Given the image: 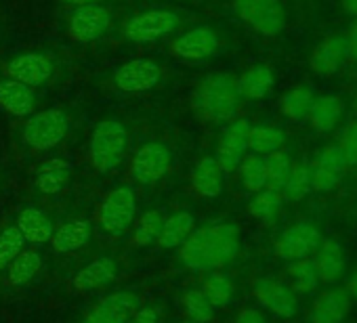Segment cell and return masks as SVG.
Segmentation results:
<instances>
[{"instance_id":"1","label":"cell","mask_w":357,"mask_h":323,"mask_svg":"<svg viewBox=\"0 0 357 323\" xmlns=\"http://www.w3.org/2000/svg\"><path fill=\"white\" fill-rule=\"evenodd\" d=\"M240 252V229L231 223H215L194 229L178 246V258L196 273L221 271Z\"/></svg>"},{"instance_id":"2","label":"cell","mask_w":357,"mask_h":323,"mask_svg":"<svg viewBox=\"0 0 357 323\" xmlns=\"http://www.w3.org/2000/svg\"><path fill=\"white\" fill-rule=\"evenodd\" d=\"M240 90H238V78L227 72H217L206 76L198 88L194 90V111L215 124L231 122L240 109Z\"/></svg>"},{"instance_id":"3","label":"cell","mask_w":357,"mask_h":323,"mask_svg":"<svg viewBox=\"0 0 357 323\" xmlns=\"http://www.w3.org/2000/svg\"><path fill=\"white\" fill-rule=\"evenodd\" d=\"M128 145V134L122 122L118 120H103L95 126L89 143L91 164L97 173L107 175L114 173L124 159Z\"/></svg>"},{"instance_id":"4","label":"cell","mask_w":357,"mask_h":323,"mask_svg":"<svg viewBox=\"0 0 357 323\" xmlns=\"http://www.w3.org/2000/svg\"><path fill=\"white\" fill-rule=\"evenodd\" d=\"M70 132V118L66 111L51 107L38 113H32L24 124V143L36 151H49L57 147Z\"/></svg>"},{"instance_id":"5","label":"cell","mask_w":357,"mask_h":323,"mask_svg":"<svg viewBox=\"0 0 357 323\" xmlns=\"http://www.w3.org/2000/svg\"><path fill=\"white\" fill-rule=\"evenodd\" d=\"M236 15L257 34L273 38L286 28V11L280 0H234Z\"/></svg>"},{"instance_id":"6","label":"cell","mask_w":357,"mask_h":323,"mask_svg":"<svg viewBox=\"0 0 357 323\" xmlns=\"http://www.w3.org/2000/svg\"><path fill=\"white\" fill-rule=\"evenodd\" d=\"M321 239H324V235L315 223L298 221L280 233V237L273 244V252L278 258H282L286 262L305 260L315 254Z\"/></svg>"},{"instance_id":"7","label":"cell","mask_w":357,"mask_h":323,"mask_svg":"<svg viewBox=\"0 0 357 323\" xmlns=\"http://www.w3.org/2000/svg\"><path fill=\"white\" fill-rule=\"evenodd\" d=\"M255 300L263 310L278 319H292L298 313V298L294 290L273 275H265L255 281Z\"/></svg>"},{"instance_id":"8","label":"cell","mask_w":357,"mask_h":323,"mask_svg":"<svg viewBox=\"0 0 357 323\" xmlns=\"http://www.w3.org/2000/svg\"><path fill=\"white\" fill-rule=\"evenodd\" d=\"M172 166V153L162 143H145L130 162V177L139 185H155Z\"/></svg>"},{"instance_id":"9","label":"cell","mask_w":357,"mask_h":323,"mask_svg":"<svg viewBox=\"0 0 357 323\" xmlns=\"http://www.w3.org/2000/svg\"><path fill=\"white\" fill-rule=\"evenodd\" d=\"M137 216V196L130 187L114 189L101 204L99 223L109 235H122Z\"/></svg>"},{"instance_id":"10","label":"cell","mask_w":357,"mask_h":323,"mask_svg":"<svg viewBox=\"0 0 357 323\" xmlns=\"http://www.w3.org/2000/svg\"><path fill=\"white\" fill-rule=\"evenodd\" d=\"M309 171H311L313 191H317V194L334 191L340 185V181L344 177V171H347V162H344V155L338 149V145L321 147L315 153L313 162L309 164Z\"/></svg>"},{"instance_id":"11","label":"cell","mask_w":357,"mask_h":323,"mask_svg":"<svg viewBox=\"0 0 357 323\" xmlns=\"http://www.w3.org/2000/svg\"><path fill=\"white\" fill-rule=\"evenodd\" d=\"M178 15L174 11H147L141 15H135L124 26V36L130 42H153L166 34H170L178 26Z\"/></svg>"},{"instance_id":"12","label":"cell","mask_w":357,"mask_h":323,"mask_svg":"<svg viewBox=\"0 0 357 323\" xmlns=\"http://www.w3.org/2000/svg\"><path fill=\"white\" fill-rule=\"evenodd\" d=\"M250 120L240 118V120H231V124L225 128L221 143L217 147L215 159L219 162V166L223 173H234L238 171L240 162L244 159L246 151H248V136H250Z\"/></svg>"},{"instance_id":"13","label":"cell","mask_w":357,"mask_h":323,"mask_svg":"<svg viewBox=\"0 0 357 323\" xmlns=\"http://www.w3.org/2000/svg\"><path fill=\"white\" fill-rule=\"evenodd\" d=\"M162 68L153 59H132L114 72V84L122 93H147L158 86Z\"/></svg>"},{"instance_id":"14","label":"cell","mask_w":357,"mask_h":323,"mask_svg":"<svg viewBox=\"0 0 357 323\" xmlns=\"http://www.w3.org/2000/svg\"><path fill=\"white\" fill-rule=\"evenodd\" d=\"M109 24H112L109 11L99 3H91V5L78 7L70 15L68 32L76 42H93L105 34Z\"/></svg>"},{"instance_id":"15","label":"cell","mask_w":357,"mask_h":323,"mask_svg":"<svg viewBox=\"0 0 357 323\" xmlns=\"http://www.w3.org/2000/svg\"><path fill=\"white\" fill-rule=\"evenodd\" d=\"M349 59V45L347 36L342 34H332L326 36L311 53L309 57V68L315 76L319 78H330L334 76Z\"/></svg>"},{"instance_id":"16","label":"cell","mask_w":357,"mask_h":323,"mask_svg":"<svg viewBox=\"0 0 357 323\" xmlns=\"http://www.w3.org/2000/svg\"><path fill=\"white\" fill-rule=\"evenodd\" d=\"M172 51L183 61L200 63L204 59H211L219 51V36L211 28L200 26V28L185 32L183 36H178L172 42Z\"/></svg>"},{"instance_id":"17","label":"cell","mask_w":357,"mask_h":323,"mask_svg":"<svg viewBox=\"0 0 357 323\" xmlns=\"http://www.w3.org/2000/svg\"><path fill=\"white\" fill-rule=\"evenodd\" d=\"M311 260H313V265L317 269V275H319L321 283L334 285L338 279H342V275L347 271L349 254H347V250H344L340 239L324 237Z\"/></svg>"},{"instance_id":"18","label":"cell","mask_w":357,"mask_h":323,"mask_svg":"<svg viewBox=\"0 0 357 323\" xmlns=\"http://www.w3.org/2000/svg\"><path fill=\"white\" fill-rule=\"evenodd\" d=\"M351 313V298L344 287L330 285L309 308V323H347Z\"/></svg>"},{"instance_id":"19","label":"cell","mask_w":357,"mask_h":323,"mask_svg":"<svg viewBox=\"0 0 357 323\" xmlns=\"http://www.w3.org/2000/svg\"><path fill=\"white\" fill-rule=\"evenodd\" d=\"M139 296L130 292H114L105 296L82 323H128L139 308Z\"/></svg>"},{"instance_id":"20","label":"cell","mask_w":357,"mask_h":323,"mask_svg":"<svg viewBox=\"0 0 357 323\" xmlns=\"http://www.w3.org/2000/svg\"><path fill=\"white\" fill-rule=\"evenodd\" d=\"M53 61L43 55V53H24L17 55L9 65H7V74L11 80H17L22 84L28 86H43L51 80L53 76Z\"/></svg>"},{"instance_id":"21","label":"cell","mask_w":357,"mask_h":323,"mask_svg":"<svg viewBox=\"0 0 357 323\" xmlns=\"http://www.w3.org/2000/svg\"><path fill=\"white\" fill-rule=\"evenodd\" d=\"M344 116V103L334 93H315L307 120L317 134H330L338 128Z\"/></svg>"},{"instance_id":"22","label":"cell","mask_w":357,"mask_h":323,"mask_svg":"<svg viewBox=\"0 0 357 323\" xmlns=\"http://www.w3.org/2000/svg\"><path fill=\"white\" fill-rule=\"evenodd\" d=\"M34 105H36V95L32 86L22 84L11 78L0 82V107L7 109L11 116H17V118L32 116Z\"/></svg>"},{"instance_id":"23","label":"cell","mask_w":357,"mask_h":323,"mask_svg":"<svg viewBox=\"0 0 357 323\" xmlns=\"http://www.w3.org/2000/svg\"><path fill=\"white\" fill-rule=\"evenodd\" d=\"M275 86V74L269 65L259 63L252 65L250 70H246L240 78H238V90L242 99L248 101H261L265 99Z\"/></svg>"},{"instance_id":"24","label":"cell","mask_w":357,"mask_h":323,"mask_svg":"<svg viewBox=\"0 0 357 323\" xmlns=\"http://www.w3.org/2000/svg\"><path fill=\"white\" fill-rule=\"evenodd\" d=\"M72 175V164L61 157L45 159L36 171V189L45 196H57Z\"/></svg>"},{"instance_id":"25","label":"cell","mask_w":357,"mask_h":323,"mask_svg":"<svg viewBox=\"0 0 357 323\" xmlns=\"http://www.w3.org/2000/svg\"><path fill=\"white\" fill-rule=\"evenodd\" d=\"M223 171L215 157H202L192 171V185L204 198H219L223 194Z\"/></svg>"},{"instance_id":"26","label":"cell","mask_w":357,"mask_h":323,"mask_svg":"<svg viewBox=\"0 0 357 323\" xmlns=\"http://www.w3.org/2000/svg\"><path fill=\"white\" fill-rule=\"evenodd\" d=\"M20 233L24 235L26 242L30 244H47L53 237V223L51 219L36 206H26L20 216H17V225Z\"/></svg>"},{"instance_id":"27","label":"cell","mask_w":357,"mask_h":323,"mask_svg":"<svg viewBox=\"0 0 357 323\" xmlns=\"http://www.w3.org/2000/svg\"><path fill=\"white\" fill-rule=\"evenodd\" d=\"M91 235H93V227L89 221H70L53 233V237H51L53 250L57 254L76 252L89 244Z\"/></svg>"},{"instance_id":"28","label":"cell","mask_w":357,"mask_h":323,"mask_svg":"<svg viewBox=\"0 0 357 323\" xmlns=\"http://www.w3.org/2000/svg\"><path fill=\"white\" fill-rule=\"evenodd\" d=\"M114 277H116V262L109 256H103V258L89 262L84 269H80L74 275L72 283L76 290L89 292V290H97V287L107 285L109 281H114Z\"/></svg>"},{"instance_id":"29","label":"cell","mask_w":357,"mask_h":323,"mask_svg":"<svg viewBox=\"0 0 357 323\" xmlns=\"http://www.w3.org/2000/svg\"><path fill=\"white\" fill-rule=\"evenodd\" d=\"M313 97H315V90L309 84H296V86L288 88L282 95V101H280L282 116L286 120H290V122H303V120H307L309 109H311V103H313Z\"/></svg>"},{"instance_id":"30","label":"cell","mask_w":357,"mask_h":323,"mask_svg":"<svg viewBox=\"0 0 357 323\" xmlns=\"http://www.w3.org/2000/svg\"><path fill=\"white\" fill-rule=\"evenodd\" d=\"M194 216L190 212H176L172 216H168L164 223H162V229H160V235H158V244L162 248H176L181 246L188 235L194 231Z\"/></svg>"},{"instance_id":"31","label":"cell","mask_w":357,"mask_h":323,"mask_svg":"<svg viewBox=\"0 0 357 323\" xmlns=\"http://www.w3.org/2000/svg\"><path fill=\"white\" fill-rule=\"evenodd\" d=\"M286 145V132L273 124H257L250 128L248 136V149L259 155H269L273 151H280Z\"/></svg>"},{"instance_id":"32","label":"cell","mask_w":357,"mask_h":323,"mask_svg":"<svg viewBox=\"0 0 357 323\" xmlns=\"http://www.w3.org/2000/svg\"><path fill=\"white\" fill-rule=\"evenodd\" d=\"M288 275H290V287L294 290V294L311 296L319 290L321 279L311 258L288 262Z\"/></svg>"},{"instance_id":"33","label":"cell","mask_w":357,"mask_h":323,"mask_svg":"<svg viewBox=\"0 0 357 323\" xmlns=\"http://www.w3.org/2000/svg\"><path fill=\"white\" fill-rule=\"evenodd\" d=\"M240 179H242V185L257 194V191H263L267 187V166H265V155H259V153H250V155H244V159L240 162Z\"/></svg>"},{"instance_id":"34","label":"cell","mask_w":357,"mask_h":323,"mask_svg":"<svg viewBox=\"0 0 357 323\" xmlns=\"http://www.w3.org/2000/svg\"><path fill=\"white\" fill-rule=\"evenodd\" d=\"M282 196L278 191H271V189H263V191H257L255 198L250 200L248 204V212L252 219L265 223V225H271L278 221L280 212H282Z\"/></svg>"},{"instance_id":"35","label":"cell","mask_w":357,"mask_h":323,"mask_svg":"<svg viewBox=\"0 0 357 323\" xmlns=\"http://www.w3.org/2000/svg\"><path fill=\"white\" fill-rule=\"evenodd\" d=\"M265 166H267V187L265 189L282 194V189L288 181V175L292 171L290 155L284 149L273 151V153L265 155Z\"/></svg>"},{"instance_id":"36","label":"cell","mask_w":357,"mask_h":323,"mask_svg":"<svg viewBox=\"0 0 357 323\" xmlns=\"http://www.w3.org/2000/svg\"><path fill=\"white\" fill-rule=\"evenodd\" d=\"M202 292L206 294V298L211 300V304L215 308H223L234 300V281L227 273L221 271H211Z\"/></svg>"},{"instance_id":"37","label":"cell","mask_w":357,"mask_h":323,"mask_svg":"<svg viewBox=\"0 0 357 323\" xmlns=\"http://www.w3.org/2000/svg\"><path fill=\"white\" fill-rule=\"evenodd\" d=\"M40 262H43V258H40L38 252H34V250H26L24 252L22 250L17 254V258L9 265V281L13 285H17V287L30 283L36 277V273L40 269Z\"/></svg>"},{"instance_id":"38","label":"cell","mask_w":357,"mask_h":323,"mask_svg":"<svg viewBox=\"0 0 357 323\" xmlns=\"http://www.w3.org/2000/svg\"><path fill=\"white\" fill-rule=\"evenodd\" d=\"M313 191V185H311V171H309V164H292V171L288 175V181L282 189L284 198L288 202H303L309 194Z\"/></svg>"},{"instance_id":"39","label":"cell","mask_w":357,"mask_h":323,"mask_svg":"<svg viewBox=\"0 0 357 323\" xmlns=\"http://www.w3.org/2000/svg\"><path fill=\"white\" fill-rule=\"evenodd\" d=\"M183 304H185L188 317L196 323H211L215 317V306L211 304V300L206 298L202 290H190L185 294Z\"/></svg>"},{"instance_id":"40","label":"cell","mask_w":357,"mask_h":323,"mask_svg":"<svg viewBox=\"0 0 357 323\" xmlns=\"http://www.w3.org/2000/svg\"><path fill=\"white\" fill-rule=\"evenodd\" d=\"M162 223H164V219L158 210H147L137 223V229L132 233V242L137 246H149V244L158 242Z\"/></svg>"},{"instance_id":"41","label":"cell","mask_w":357,"mask_h":323,"mask_svg":"<svg viewBox=\"0 0 357 323\" xmlns=\"http://www.w3.org/2000/svg\"><path fill=\"white\" fill-rule=\"evenodd\" d=\"M24 244L26 239L15 225L3 229V233H0V271L17 258V254L24 250Z\"/></svg>"},{"instance_id":"42","label":"cell","mask_w":357,"mask_h":323,"mask_svg":"<svg viewBox=\"0 0 357 323\" xmlns=\"http://www.w3.org/2000/svg\"><path fill=\"white\" fill-rule=\"evenodd\" d=\"M336 145L344 155L347 166H357V120H353L344 126L340 141Z\"/></svg>"},{"instance_id":"43","label":"cell","mask_w":357,"mask_h":323,"mask_svg":"<svg viewBox=\"0 0 357 323\" xmlns=\"http://www.w3.org/2000/svg\"><path fill=\"white\" fill-rule=\"evenodd\" d=\"M160 306L155 304H145V306H139L137 313L130 317L128 323H160Z\"/></svg>"},{"instance_id":"44","label":"cell","mask_w":357,"mask_h":323,"mask_svg":"<svg viewBox=\"0 0 357 323\" xmlns=\"http://www.w3.org/2000/svg\"><path fill=\"white\" fill-rule=\"evenodd\" d=\"M236 323H267V319H265V315H263L259 308L248 306V308H242V310L238 313Z\"/></svg>"},{"instance_id":"45","label":"cell","mask_w":357,"mask_h":323,"mask_svg":"<svg viewBox=\"0 0 357 323\" xmlns=\"http://www.w3.org/2000/svg\"><path fill=\"white\" fill-rule=\"evenodd\" d=\"M347 45H349V59H353L357 63V17L353 19V26L349 30Z\"/></svg>"},{"instance_id":"46","label":"cell","mask_w":357,"mask_h":323,"mask_svg":"<svg viewBox=\"0 0 357 323\" xmlns=\"http://www.w3.org/2000/svg\"><path fill=\"white\" fill-rule=\"evenodd\" d=\"M344 290H347V294H349V298H351V300H357V267L349 273Z\"/></svg>"},{"instance_id":"47","label":"cell","mask_w":357,"mask_h":323,"mask_svg":"<svg viewBox=\"0 0 357 323\" xmlns=\"http://www.w3.org/2000/svg\"><path fill=\"white\" fill-rule=\"evenodd\" d=\"M340 7H342V11H344V15H349V17H357V0H340Z\"/></svg>"},{"instance_id":"48","label":"cell","mask_w":357,"mask_h":323,"mask_svg":"<svg viewBox=\"0 0 357 323\" xmlns=\"http://www.w3.org/2000/svg\"><path fill=\"white\" fill-rule=\"evenodd\" d=\"M66 3H70V5H78V7H82V5H91V3H99V0H66Z\"/></svg>"},{"instance_id":"49","label":"cell","mask_w":357,"mask_h":323,"mask_svg":"<svg viewBox=\"0 0 357 323\" xmlns=\"http://www.w3.org/2000/svg\"><path fill=\"white\" fill-rule=\"evenodd\" d=\"M355 111H357V95H355Z\"/></svg>"},{"instance_id":"50","label":"cell","mask_w":357,"mask_h":323,"mask_svg":"<svg viewBox=\"0 0 357 323\" xmlns=\"http://www.w3.org/2000/svg\"><path fill=\"white\" fill-rule=\"evenodd\" d=\"M183 323H196V321H192V319H190V321H183Z\"/></svg>"}]
</instances>
